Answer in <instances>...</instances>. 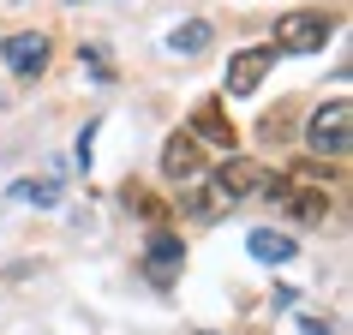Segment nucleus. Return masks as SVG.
Masks as SVG:
<instances>
[{"mask_svg":"<svg viewBox=\"0 0 353 335\" xmlns=\"http://www.w3.org/2000/svg\"><path fill=\"white\" fill-rule=\"evenodd\" d=\"M270 66H276V48H240L228 60V96H252Z\"/></svg>","mask_w":353,"mask_h":335,"instance_id":"nucleus-7","label":"nucleus"},{"mask_svg":"<svg viewBox=\"0 0 353 335\" xmlns=\"http://www.w3.org/2000/svg\"><path fill=\"white\" fill-rule=\"evenodd\" d=\"M162 180H174V186L204 180V144H198L192 132H174V138L162 144Z\"/></svg>","mask_w":353,"mask_h":335,"instance_id":"nucleus-4","label":"nucleus"},{"mask_svg":"<svg viewBox=\"0 0 353 335\" xmlns=\"http://www.w3.org/2000/svg\"><path fill=\"white\" fill-rule=\"evenodd\" d=\"M126 204H138V210H144V216H150V222H162V216H168V210L156 204V198H150L144 186H126Z\"/></svg>","mask_w":353,"mask_h":335,"instance_id":"nucleus-12","label":"nucleus"},{"mask_svg":"<svg viewBox=\"0 0 353 335\" xmlns=\"http://www.w3.org/2000/svg\"><path fill=\"white\" fill-rule=\"evenodd\" d=\"M276 198H281V210H288L299 227H317L323 216H330V192L323 186H294V180H281Z\"/></svg>","mask_w":353,"mask_h":335,"instance_id":"nucleus-8","label":"nucleus"},{"mask_svg":"<svg viewBox=\"0 0 353 335\" xmlns=\"http://www.w3.org/2000/svg\"><path fill=\"white\" fill-rule=\"evenodd\" d=\"M210 192L222 198V204H240V198H276L281 192V174H270L263 162H252V156H222V162L210 168Z\"/></svg>","mask_w":353,"mask_h":335,"instance_id":"nucleus-1","label":"nucleus"},{"mask_svg":"<svg viewBox=\"0 0 353 335\" xmlns=\"http://www.w3.org/2000/svg\"><path fill=\"white\" fill-rule=\"evenodd\" d=\"M144 258H150V276L156 281H168L180 263H186V245H180V234H168V227H156L150 234V245H144Z\"/></svg>","mask_w":353,"mask_h":335,"instance_id":"nucleus-9","label":"nucleus"},{"mask_svg":"<svg viewBox=\"0 0 353 335\" xmlns=\"http://www.w3.org/2000/svg\"><path fill=\"white\" fill-rule=\"evenodd\" d=\"M335 37V19L330 12H312V6H299V12H281L276 19V54H317L323 42Z\"/></svg>","mask_w":353,"mask_h":335,"instance_id":"nucleus-3","label":"nucleus"},{"mask_svg":"<svg viewBox=\"0 0 353 335\" xmlns=\"http://www.w3.org/2000/svg\"><path fill=\"white\" fill-rule=\"evenodd\" d=\"M192 138H198V144H216V150H228V156H234V138H240V132H234V120H228V102L222 96H204V102H198V108H192Z\"/></svg>","mask_w":353,"mask_h":335,"instance_id":"nucleus-5","label":"nucleus"},{"mask_svg":"<svg viewBox=\"0 0 353 335\" xmlns=\"http://www.w3.org/2000/svg\"><path fill=\"white\" fill-rule=\"evenodd\" d=\"M48 37L42 30H19V37H6L0 42V60H6V72H19V78H37L42 66H48Z\"/></svg>","mask_w":353,"mask_h":335,"instance_id":"nucleus-6","label":"nucleus"},{"mask_svg":"<svg viewBox=\"0 0 353 335\" xmlns=\"http://www.w3.org/2000/svg\"><path fill=\"white\" fill-rule=\"evenodd\" d=\"M299 335H330V323L323 317H299Z\"/></svg>","mask_w":353,"mask_h":335,"instance_id":"nucleus-13","label":"nucleus"},{"mask_svg":"<svg viewBox=\"0 0 353 335\" xmlns=\"http://www.w3.org/2000/svg\"><path fill=\"white\" fill-rule=\"evenodd\" d=\"M305 144H312L317 156H330V162L347 156V144H353V102L347 96H330V102L305 120Z\"/></svg>","mask_w":353,"mask_h":335,"instance_id":"nucleus-2","label":"nucleus"},{"mask_svg":"<svg viewBox=\"0 0 353 335\" xmlns=\"http://www.w3.org/2000/svg\"><path fill=\"white\" fill-rule=\"evenodd\" d=\"M210 42H216V24H204V19H192V24H180L174 37H168V48L174 54H204Z\"/></svg>","mask_w":353,"mask_h":335,"instance_id":"nucleus-11","label":"nucleus"},{"mask_svg":"<svg viewBox=\"0 0 353 335\" xmlns=\"http://www.w3.org/2000/svg\"><path fill=\"white\" fill-rule=\"evenodd\" d=\"M245 252H252V258L258 263H270V270H276V263H294V234H276V227H252V234H245Z\"/></svg>","mask_w":353,"mask_h":335,"instance_id":"nucleus-10","label":"nucleus"}]
</instances>
